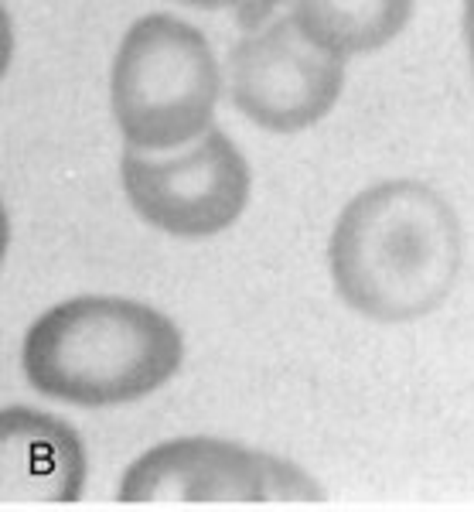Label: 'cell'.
Listing matches in <instances>:
<instances>
[{
  "mask_svg": "<svg viewBox=\"0 0 474 512\" xmlns=\"http://www.w3.org/2000/svg\"><path fill=\"white\" fill-rule=\"evenodd\" d=\"M120 178L133 212L147 226L181 239H205L229 229L243 216L253 188L246 158L215 127L181 158H144L137 147H127Z\"/></svg>",
  "mask_w": 474,
  "mask_h": 512,
  "instance_id": "6",
  "label": "cell"
},
{
  "mask_svg": "<svg viewBox=\"0 0 474 512\" xmlns=\"http://www.w3.org/2000/svg\"><path fill=\"white\" fill-rule=\"evenodd\" d=\"M219 65L195 24L144 14L113 59L110 103L127 147L171 151L205 137L219 103Z\"/></svg>",
  "mask_w": 474,
  "mask_h": 512,
  "instance_id": "3",
  "label": "cell"
},
{
  "mask_svg": "<svg viewBox=\"0 0 474 512\" xmlns=\"http://www.w3.org/2000/svg\"><path fill=\"white\" fill-rule=\"evenodd\" d=\"M345 89V55L301 21L273 18L229 52V96L243 117L270 134H297L328 117Z\"/></svg>",
  "mask_w": 474,
  "mask_h": 512,
  "instance_id": "4",
  "label": "cell"
},
{
  "mask_svg": "<svg viewBox=\"0 0 474 512\" xmlns=\"http://www.w3.org/2000/svg\"><path fill=\"white\" fill-rule=\"evenodd\" d=\"M4 434V495L35 502H76L86 489V451L69 424L38 410L7 407Z\"/></svg>",
  "mask_w": 474,
  "mask_h": 512,
  "instance_id": "7",
  "label": "cell"
},
{
  "mask_svg": "<svg viewBox=\"0 0 474 512\" xmlns=\"http://www.w3.org/2000/svg\"><path fill=\"white\" fill-rule=\"evenodd\" d=\"M185 335L130 297H72L28 328L21 369L41 396L76 407H123L171 383Z\"/></svg>",
  "mask_w": 474,
  "mask_h": 512,
  "instance_id": "2",
  "label": "cell"
},
{
  "mask_svg": "<svg viewBox=\"0 0 474 512\" xmlns=\"http://www.w3.org/2000/svg\"><path fill=\"white\" fill-rule=\"evenodd\" d=\"M464 41H468L471 72H474V0H464Z\"/></svg>",
  "mask_w": 474,
  "mask_h": 512,
  "instance_id": "10",
  "label": "cell"
},
{
  "mask_svg": "<svg viewBox=\"0 0 474 512\" xmlns=\"http://www.w3.org/2000/svg\"><path fill=\"white\" fill-rule=\"evenodd\" d=\"M120 502H318L324 489L277 454L219 437H178L144 451L120 478Z\"/></svg>",
  "mask_w": 474,
  "mask_h": 512,
  "instance_id": "5",
  "label": "cell"
},
{
  "mask_svg": "<svg viewBox=\"0 0 474 512\" xmlns=\"http://www.w3.org/2000/svg\"><path fill=\"white\" fill-rule=\"evenodd\" d=\"M178 4L198 7V11H232L246 28H256L280 7V0H178Z\"/></svg>",
  "mask_w": 474,
  "mask_h": 512,
  "instance_id": "9",
  "label": "cell"
},
{
  "mask_svg": "<svg viewBox=\"0 0 474 512\" xmlns=\"http://www.w3.org/2000/svg\"><path fill=\"white\" fill-rule=\"evenodd\" d=\"M294 18L342 55H369L410 24L413 0H290Z\"/></svg>",
  "mask_w": 474,
  "mask_h": 512,
  "instance_id": "8",
  "label": "cell"
},
{
  "mask_svg": "<svg viewBox=\"0 0 474 512\" xmlns=\"http://www.w3.org/2000/svg\"><path fill=\"white\" fill-rule=\"evenodd\" d=\"M342 301L379 325L437 311L461 274V222L423 181H379L342 209L328 246Z\"/></svg>",
  "mask_w": 474,
  "mask_h": 512,
  "instance_id": "1",
  "label": "cell"
}]
</instances>
